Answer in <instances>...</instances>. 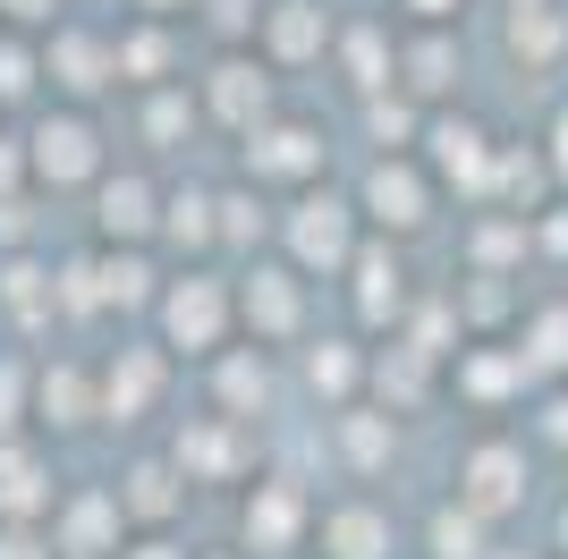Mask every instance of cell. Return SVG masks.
Listing matches in <instances>:
<instances>
[{"label": "cell", "instance_id": "6da1fadb", "mask_svg": "<svg viewBox=\"0 0 568 559\" xmlns=\"http://www.w3.org/2000/svg\"><path fill=\"white\" fill-rule=\"evenodd\" d=\"M281 237H288V255H297V272H348L356 263V204L332 195V186H314V195L288 204Z\"/></svg>", "mask_w": 568, "mask_h": 559}, {"label": "cell", "instance_id": "7a4b0ae2", "mask_svg": "<svg viewBox=\"0 0 568 559\" xmlns=\"http://www.w3.org/2000/svg\"><path fill=\"white\" fill-rule=\"evenodd\" d=\"M153 305H162V339H170V348H187V356H221V339H230V314H237V297L221 288L213 272L170 280Z\"/></svg>", "mask_w": 568, "mask_h": 559}, {"label": "cell", "instance_id": "3957f363", "mask_svg": "<svg viewBox=\"0 0 568 559\" xmlns=\"http://www.w3.org/2000/svg\"><path fill=\"white\" fill-rule=\"evenodd\" d=\"M323 170V128L306 119H255L246 128V179L255 186H306Z\"/></svg>", "mask_w": 568, "mask_h": 559}, {"label": "cell", "instance_id": "277c9868", "mask_svg": "<svg viewBox=\"0 0 568 559\" xmlns=\"http://www.w3.org/2000/svg\"><path fill=\"white\" fill-rule=\"evenodd\" d=\"M356 212L374 221V230H390V237H416L433 221V179L416 162H390L382 153L374 170H365V195H356Z\"/></svg>", "mask_w": 568, "mask_h": 559}, {"label": "cell", "instance_id": "5b68a950", "mask_svg": "<svg viewBox=\"0 0 568 559\" xmlns=\"http://www.w3.org/2000/svg\"><path fill=\"white\" fill-rule=\"evenodd\" d=\"M26 162H34V179L43 186H85L102 170V136H94V119L85 111H60L34 128V144H26Z\"/></svg>", "mask_w": 568, "mask_h": 559}, {"label": "cell", "instance_id": "8992f818", "mask_svg": "<svg viewBox=\"0 0 568 559\" xmlns=\"http://www.w3.org/2000/svg\"><path fill=\"white\" fill-rule=\"evenodd\" d=\"M458 500H467L475 517H509L526 500V449L518 441H475L467 458H458Z\"/></svg>", "mask_w": 568, "mask_h": 559}, {"label": "cell", "instance_id": "52a82bcc", "mask_svg": "<svg viewBox=\"0 0 568 559\" xmlns=\"http://www.w3.org/2000/svg\"><path fill=\"white\" fill-rule=\"evenodd\" d=\"M263 51H272V69H306L332 51V9L323 0H272L263 9Z\"/></svg>", "mask_w": 568, "mask_h": 559}, {"label": "cell", "instance_id": "ba28073f", "mask_svg": "<svg viewBox=\"0 0 568 559\" xmlns=\"http://www.w3.org/2000/svg\"><path fill=\"white\" fill-rule=\"evenodd\" d=\"M43 69H51V85L69 93V102H94V93H102V85L119 77V43L85 34V26H69V34H51Z\"/></svg>", "mask_w": 568, "mask_h": 559}, {"label": "cell", "instance_id": "9c48e42d", "mask_svg": "<svg viewBox=\"0 0 568 559\" xmlns=\"http://www.w3.org/2000/svg\"><path fill=\"white\" fill-rule=\"evenodd\" d=\"M237 314H246V331H255V339H297V323H306L297 272H281V263H255V272H246V288H237Z\"/></svg>", "mask_w": 568, "mask_h": 559}, {"label": "cell", "instance_id": "30bf717a", "mask_svg": "<svg viewBox=\"0 0 568 559\" xmlns=\"http://www.w3.org/2000/svg\"><path fill=\"white\" fill-rule=\"evenodd\" d=\"M425 153H433V170H442V179H458L467 186V195H484V186H493V136H484V128H475V119H425Z\"/></svg>", "mask_w": 568, "mask_h": 559}, {"label": "cell", "instance_id": "8fae6325", "mask_svg": "<svg viewBox=\"0 0 568 559\" xmlns=\"http://www.w3.org/2000/svg\"><path fill=\"white\" fill-rule=\"evenodd\" d=\"M119 491H77L69 509H60V526H51V542L69 559H119Z\"/></svg>", "mask_w": 568, "mask_h": 559}, {"label": "cell", "instance_id": "7c38bea8", "mask_svg": "<svg viewBox=\"0 0 568 559\" xmlns=\"http://www.w3.org/2000/svg\"><path fill=\"white\" fill-rule=\"evenodd\" d=\"M297 535H306V491L297 484H255V500H246V551L281 559V551H297Z\"/></svg>", "mask_w": 568, "mask_h": 559}, {"label": "cell", "instance_id": "4fadbf2b", "mask_svg": "<svg viewBox=\"0 0 568 559\" xmlns=\"http://www.w3.org/2000/svg\"><path fill=\"white\" fill-rule=\"evenodd\" d=\"M94 230L111 237V246H144V237H162V195H153L144 179H102Z\"/></svg>", "mask_w": 568, "mask_h": 559}, {"label": "cell", "instance_id": "5bb4252c", "mask_svg": "<svg viewBox=\"0 0 568 559\" xmlns=\"http://www.w3.org/2000/svg\"><path fill=\"white\" fill-rule=\"evenodd\" d=\"M348 272H356V314H365L374 331L407 314V263L390 255V246H356V263H348Z\"/></svg>", "mask_w": 568, "mask_h": 559}, {"label": "cell", "instance_id": "9a60e30c", "mask_svg": "<svg viewBox=\"0 0 568 559\" xmlns=\"http://www.w3.org/2000/svg\"><path fill=\"white\" fill-rule=\"evenodd\" d=\"M204 102H213L221 128H237V136H246V128L272 111V77H263V60H221V69H213V93H204Z\"/></svg>", "mask_w": 568, "mask_h": 559}, {"label": "cell", "instance_id": "2e32d148", "mask_svg": "<svg viewBox=\"0 0 568 559\" xmlns=\"http://www.w3.org/2000/svg\"><path fill=\"white\" fill-rule=\"evenodd\" d=\"M323 559H390V517H382L374 500L323 509Z\"/></svg>", "mask_w": 568, "mask_h": 559}, {"label": "cell", "instance_id": "e0dca14e", "mask_svg": "<svg viewBox=\"0 0 568 559\" xmlns=\"http://www.w3.org/2000/svg\"><path fill=\"white\" fill-rule=\"evenodd\" d=\"M551 179H560V170H551V153L509 144V153H493V186H484V195H509V212H518V221H535V195H544Z\"/></svg>", "mask_w": 568, "mask_h": 559}, {"label": "cell", "instance_id": "ac0fdd59", "mask_svg": "<svg viewBox=\"0 0 568 559\" xmlns=\"http://www.w3.org/2000/svg\"><path fill=\"white\" fill-rule=\"evenodd\" d=\"M119 509H128V517H144V526L179 517V466H162V458H136L128 475H119Z\"/></svg>", "mask_w": 568, "mask_h": 559}, {"label": "cell", "instance_id": "d6986e66", "mask_svg": "<svg viewBox=\"0 0 568 559\" xmlns=\"http://www.w3.org/2000/svg\"><path fill=\"white\" fill-rule=\"evenodd\" d=\"M153 390H162V365H153V348H128L111 365V382H102V416H144V407H153Z\"/></svg>", "mask_w": 568, "mask_h": 559}, {"label": "cell", "instance_id": "ffe728a7", "mask_svg": "<svg viewBox=\"0 0 568 559\" xmlns=\"http://www.w3.org/2000/svg\"><path fill=\"white\" fill-rule=\"evenodd\" d=\"M509 51H518L526 69H551V60L568 51V18L551 9V0L544 9H509Z\"/></svg>", "mask_w": 568, "mask_h": 559}, {"label": "cell", "instance_id": "44dd1931", "mask_svg": "<svg viewBox=\"0 0 568 559\" xmlns=\"http://www.w3.org/2000/svg\"><path fill=\"white\" fill-rule=\"evenodd\" d=\"M399 69H407L399 85L416 93V102H442V93L458 85V43H450V34H425V43H407Z\"/></svg>", "mask_w": 568, "mask_h": 559}, {"label": "cell", "instance_id": "7402d4cb", "mask_svg": "<svg viewBox=\"0 0 568 559\" xmlns=\"http://www.w3.org/2000/svg\"><path fill=\"white\" fill-rule=\"evenodd\" d=\"M213 212H221V195L187 186V195H170V204H162V237H170V246H187V255H204V246L221 237V221H213Z\"/></svg>", "mask_w": 568, "mask_h": 559}, {"label": "cell", "instance_id": "603a6c76", "mask_svg": "<svg viewBox=\"0 0 568 559\" xmlns=\"http://www.w3.org/2000/svg\"><path fill=\"white\" fill-rule=\"evenodd\" d=\"M221 407H230V424L255 416V407H272V365H263V348L221 356Z\"/></svg>", "mask_w": 568, "mask_h": 559}, {"label": "cell", "instance_id": "cb8c5ba5", "mask_svg": "<svg viewBox=\"0 0 568 559\" xmlns=\"http://www.w3.org/2000/svg\"><path fill=\"white\" fill-rule=\"evenodd\" d=\"M43 458L34 449H18V441H0V517H34L43 509Z\"/></svg>", "mask_w": 568, "mask_h": 559}, {"label": "cell", "instance_id": "d4e9b609", "mask_svg": "<svg viewBox=\"0 0 568 559\" xmlns=\"http://www.w3.org/2000/svg\"><path fill=\"white\" fill-rule=\"evenodd\" d=\"M526 365L535 373H568V305H535L526 314Z\"/></svg>", "mask_w": 568, "mask_h": 559}, {"label": "cell", "instance_id": "484cf974", "mask_svg": "<svg viewBox=\"0 0 568 559\" xmlns=\"http://www.w3.org/2000/svg\"><path fill=\"white\" fill-rule=\"evenodd\" d=\"M339 69H348L356 93H382L390 85V51H382V26H348V43H339Z\"/></svg>", "mask_w": 568, "mask_h": 559}, {"label": "cell", "instance_id": "4316f807", "mask_svg": "<svg viewBox=\"0 0 568 559\" xmlns=\"http://www.w3.org/2000/svg\"><path fill=\"white\" fill-rule=\"evenodd\" d=\"M339 449H348L356 475L390 466V416H365V407H348V416H339Z\"/></svg>", "mask_w": 568, "mask_h": 559}, {"label": "cell", "instance_id": "83f0119b", "mask_svg": "<svg viewBox=\"0 0 568 559\" xmlns=\"http://www.w3.org/2000/svg\"><path fill=\"white\" fill-rule=\"evenodd\" d=\"M230 466H237V441L221 433V424L179 433V475H187V484H195V475H230Z\"/></svg>", "mask_w": 568, "mask_h": 559}, {"label": "cell", "instance_id": "f1b7e54d", "mask_svg": "<svg viewBox=\"0 0 568 559\" xmlns=\"http://www.w3.org/2000/svg\"><path fill=\"white\" fill-rule=\"evenodd\" d=\"M94 416V390H85V373H43V424H60V433H77V424Z\"/></svg>", "mask_w": 568, "mask_h": 559}, {"label": "cell", "instance_id": "f546056e", "mask_svg": "<svg viewBox=\"0 0 568 559\" xmlns=\"http://www.w3.org/2000/svg\"><path fill=\"white\" fill-rule=\"evenodd\" d=\"M433 559H484V517L467 509V500H458V509H442L433 517Z\"/></svg>", "mask_w": 568, "mask_h": 559}, {"label": "cell", "instance_id": "4dcf8cb0", "mask_svg": "<svg viewBox=\"0 0 568 559\" xmlns=\"http://www.w3.org/2000/svg\"><path fill=\"white\" fill-rule=\"evenodd\" d=\"M425 365H433L425 348H390V356L374 365V390L399 398V407H416V398H425Z\"/></svg>", "mask_w": 568, "mask_h": 559}, {"label": "cell", "instance_id": "1f68e13d", "mask_svg": "<svg viewBox=\"0 0 568 559\" xmlns=\"http://www.w3.org/2000/svg\"><path fill=\"white\" fill-rule=\"evenodd\" d=\"M356 373H365V365H356L348 339H323V348L306 356V382H314L323 398H348V390H356Z\"/></svg>", "mask_w": 568, "mask_h": 559}, {"label": "cell", "instance_id": "d6a6232c", "mask_svg": "<svg viewBox=\"0 0 568 559\" xmlns=\"http://www.w3.org/2000/svg\"><path fill=\"white\" fill-rule=\"evenodd\" d=\"M162 69H170V34H162V26H144V34H128V43H119V77L162 85Z\"/></svg>", "mask_w": 568, "mask_h": 559}, {"label": "cell", "instance_id": "836d02e7", "mask_svg": "<svg viewBox=\"0 0 568 559\" xmlns=\"http://www.w3.org/2000/svg\"><path fill=\"white\" fill-rule=\"evenodd\" d=\"M195 128V102L187 93H153V102H144V144H179Z\"/></svg>", "mask_w": 568, "mask_h": 559}, {"label": "cell", "instance_id": "e575fe53", "mask_svg": "<svg viewBox=\"0 0 568 559\" xmlns=\"http://www.w3.org/2000/svg\"><path fill=\"white\" fill-rule=\"evenodd\" d=\"M153 297V272H144L136 255H111L102 263V305H144Z\"/></svg>", "mask_w": 568, "mask_h": 559}, {"label": "cell", "instance_id": "d590c367", "mask_svg": "<svg viewBox=\"0 0 568 559\" xmlns=\"http://www.w3.org/2000/svg\"><path fill=\"white\" fill-rule=\"evenodd\" d=\"M365 128H374V136L390 144V153H399L407 136H425V119L407 111V102H382V93H365Z\"/></svg>", "mask_w": 568, "mask_h": 559}, {"label": "cell", "instance_id": "8d00e7d4", "mask_svg": "<svg viewBox=\"0 0 568 559\" xmlns=\"http://www.w3.org/2000/svg\"><path fill=\"white\" fill-rule=\"evenodd\" d=\"M34 69H43V60L26 43H0V102H26V93H34Z\"/></svg>", "mask_w": 568, "mask_h": 559}, {"label": "cell", "instance_id": "74e56055", "mask_svg": "<svg viewBox=\"0 0 568 559\" xmlns=\"http://www.w3.org/2000/svg\"><path fill=\"white\" fill-rule=\"evenodd\" d=\"M221 237H230V246L263 237V204H255V195H221Z\"/></svg>", "mask_w": 568, "mask_h": 559}, {"label": "cell", "instance_id": "f35d334b", "mask_svg": "<svg viewBox=\"0 0 568 559\" xmlns=\"http://www.w3.org/2000/svg\"><path fill=\"white\" fill-rule=\"evenodd\" d=\"M34 280H43V272H34V263H18V272H9V305H18L26 323H43V314H51V305H43V288H34Z\"/></svg>", "mask_w": 568, "mask_h": 559}, {"label": "cell", "instance_id": "ab89813d", "mask_svg": "<svg viewBox=\"0 0 568 559\" xmlns=\"http://www.w3.org/2000/svg\"><path fill=\"white\" fill-rule=\"evenodd\" d=\"M51 551H60V542H43L34 526H9V535H0V559H51Z\"/></svg>", "mask_w": 568, "mask_h": 559}, {"label": "cell", "instance_id": "60d3db41", "mask_svg": "<svg viewBox=\"0 0 568 559\" xmlns=\"http://www.w3.org/2000/svg\"><path fill=\"white\" fill-rule=\"evenodd\" d=\"M213 26H221V34H246V26H263V9H246V0H213Z\"/></svg>", "mask_w": 568, "mask_h": 559}, {"label": "cell", "instance_id": "b9f144b4", "mask_svg": "<svg viewBox=\"0 0 568 559\" xmlns=\"http://www.w3.org/2000/svg\"><path fill=\"white\" fill-rule=\"evenodd\" d=\"M51 9H60V0H0V18H9V26H51Z\"/></svg>", "mask_w": 568, "mask_h": 559}, {"label": "cell", "instance_id": "7bdbcfd3", "mask_svg": "<svg viewBox=\"0 0 568 559\" xmlns=\"http://www.w3.org/2000/svg\"><path fill=\"white\" fill-rule=\"evenodd\" d=\"M544 441H551V449H568V390L544 407Z\"/></svg>", "mask_w": 568, "mask_h": 559}, {"label": "cell", "instance_id": "ee69618b", "mask_svg": "<svg viewBox=\"0 0 568 559\" xmlns=\"http://www.w3.org/2000/svg\"><path fill=\"white\" fill-rule=\"evenodd\" d=\"M26 170H34V162H26V153H18V144H9V136H0V195H9V186H18V179H26Z\"/></svg>", "mask_w": 568, "mask_h": 559}, {"label": "cell", "instance_id": "f6af8a7d", "mask_svg": "<svg viewBox=\"0 0 568 559\" xmlns=\"http://www.w3.org/2000/svg\"><path fill=\"white\" fill-rule=\"evenodd\" d=\"M551 170H560V186H568V111L551 119Z\"/></svg>", "mask_w": 568, "mask_h": 559}, {"label": "cell", "instance_id": "bcb514c9", "mask_svg": "<svg viewBox=\"0 0 568 559\" xmlns=\"http://www.w3.org/2000/svg\"><path fill=\"white\" fill-rule=\"evenodd\" d=\"M119 559H187V551H170V542H136V551H119Z\"/></svg>", "mask_w": 568, "mask_h": 559}, {"label": "cell", "instance_id": "7dc6e473", "mask_svg": "<svg viewBox=\"0 0 568 559\" xmlns=\"http://www.w3.org/2000/svg\"><path fill=\"white\" fill-rule=\"evenodd\" d=\"M407 9H416V18H433V26H442V18H450V9H458V0H407Z\"/></svg>", "mask_w": 568, "mask_h": 559}, {"label": "cell", "instance_id": "c3c4849f", "mask_svg": "<svg viewBox=\"0 0 568 559\" xmlns=\"http://www.w3.org/2000/svg\"><path fill=\"white\" fill-rule=\"evenodd\" d=\"M544 246H551V255H568V221H551V230H544Z\"/></svg>", "mask_w": 568, "mask_h": 559}, {"label": "cell", "instance_id": "681fc988", "mask_svg": "<svg viewBox=\"0 0 568 559\" xmlns=\"http://www.w3.org/2000/svg\"><path fill=\"white\" fill-rule=\"evenodd\" d=\"M144 18H170V9H187V0H136Z\"/></svg>", "mask_w": 568, "mask_h": 559}, {"label": "cell", "instance_id": "f907efd6", "mask_svg": "<svg viewBox=\"0 0 568 559\" xmlns=\"http://www.w3.org/2000/svg\"><path fill=\"white\" fill-rule=\"evenodd\" d=\"M560 551H568V509H560Z\"/></svg>", "mask_w": 568, "mask_h": 559}, {"label": "cell", "instance_id": "816d5d0a", "mask_svg": "<svg viewBox=\"0 0 568 559\" xmlns=\"http://www.w3.org/2000/svg\"><path fill=\"white\" fill-rule=\"evenodd\" d=\"M509 9H544V0H509Z\"/></svg>", "mask_w": 568, "mask_h": 559}]
</instances>
